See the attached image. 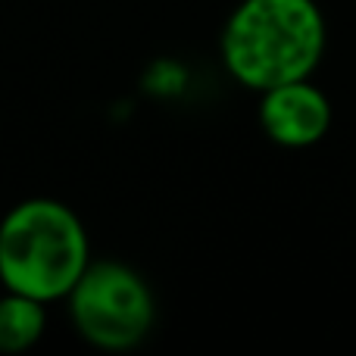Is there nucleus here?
Wrapping results in <instances>:
<instances>
[{
	"mask_svg": "<svg viewBox=\"0 0 356 356\" xmlns=\"http://www.w3.org/2000/svg\"><path fill=\"white\" fill-rule=\"evenodd\" d=\"M328 25L316 0H241L219 35L225 72L247 91L313 79L325 56Z\"/></svg>",
	"mask_w": 356,
	"mask_h": 356,
	"instance_id": "nucleus-1",
	"label": "nucleus"
},
{
	"mask_svg": "<svg viewBox=\"0 0 356 356\" xmlns=\"http://www.w3.org/2000/svg\"><path fill=\"white\" fill-rule=\"evenodd\" d=\"M88 263V228L63 200L29 197L0 219V288L63 303Z\"/></svg>",
	"mask_w": 356,
	"mask_h": 356,
	"instance_id": "nucleus-2",
	"label": "nucleus"
},
{
	"mask_svg": "<svg viewBox=\"0 0 356 356\" xmlns=\"http://www.w3.org/2000/svg\"><path fill=\"white\" fill-rule=\"evenodd\" d=\"M63 303L75 334L106 353L135 350L156 322V297L147 278L119 259H91Z\"/></svg>",
	"mask_w": 356,
	"mask_h": 356,
	"instance_id": "nucleus-3",
	"label": "nucleus"
},
{
	"mask_svg": "<svg viewBox=\"0 0 356 356\" xmlns=\"http://www.w3.org/2000/svg\"><path fill=\"white\" fill-rule=\"evenodd\" d=\"M259 129L272 144L288 150H303L319 144L332 131V100L309 79L284 81V85L259 91Z\"/></svg>",
	"mask_w": 356,
	"mask_h": 356,
	"instance_id": "nucleus-4",
	"label": "nucleus"
},
{
	"mask_svg": "<svg viewBox=\"0 0 356 356\" xmlns=\"http://www.w3.org/2000/svg\"><path fill=\"white\" fill-rule=\"evenodd\" d=\"M47 332V303L29 294H0V353H25Z\"/></svg>",
	"mask_w": 356,
	"mask_h": 356,
	"instance_id": "nucleus-5",
	"label": "nucleus"
}]
</instances>
